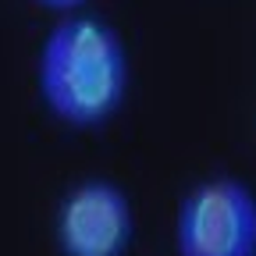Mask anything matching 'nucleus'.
<instances>
[{
	"label": "nucleus",
	"mask_w": 256,
	"mask_h": 256,
	"mask_svg": "<svg viewBox=\"0 0 256 256\" xmlns=\"http://www.w3.org/2000/svg\"><path fill=\"white\" fill-rule=\"evenodd\" d=\"M132 89V57L121 32L96 14H60L36 54L40 104L72 132L104 128Z\"/></svg>",
	"instance_id": "f257e3e1"
},
{
	"label": "nucleus",
	"mask_w": 256,
	"mask_h": 256,
	"mask_svg": "<svg viewBox=\"0 0 256 256\" xmlns=\"http://www.w3.org/2000/svg\"><path fill=\"white\" fill-rule=\"evenodd\" d=\"M174 256H256V192L235 174L196 182L174 210Z\"/></svg>",
	"instance_id": "f03ea898"
},
{
	"label": "nucleus",
	"mask_w": 256,
	"mask_h": 256,
	"mask_svg": "<svg viewBox=\"0 0 256 256\" xmlns=\"http://www.w3.org/2000/svg\"><path fill=\"white\" fill-rule=\"evenodd\" d=\"M54 242L60 256H128L136 242L132 196L100 174L75 182L57 206Z\"/></svg>",
	"instance_id": "7ed1b4c3"
},
{
	"label": "nucleus",
	"mask_w": 256,
	"mask_h": 256,
	"mask_svg": "<svg viewBox=\"0 0 256 256\" xmlns=\"http://www.w3.org/2000/svg\"><path fill=\"white\" fill-rule=\"evenodd\" d=\"M32 4H40L43 11H54V14H72V11H82L89 0H32Z\"/></svg>",
	"instance_id": "20e7f679"
}]
</instances>
